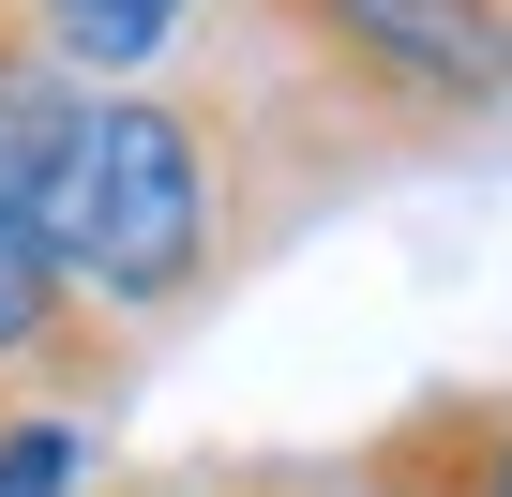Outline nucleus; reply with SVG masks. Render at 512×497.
<instances>
[{
    "label": "nucleus",
    "mask_w": 512,
    "mask_h": 497,
    "mask_svg": "<svg viewBox=\"0 0 512 497\" xmlns=\"http://www.w3.org/2000/svg\"><path fill=\"white\" fill-rule=\"evenodd\" d=\"M16 211L61 257V287L136 347V332L226 302L272 257L302 181H287V151L256 136V106L226 76H136V91H76L61 106V136L16 181Z\"/></svg>",
    "instance_id": "obj_1"
},
{
    "label": "nucleus",
    "mask_w": 512,
    "mask_h": 497,
    "mask_svg": "<svg viewBox=\"0 0 512 497\" xmlns=\"http://www.w3.org/2000/svg\"><path fill=\"white\" fill-rule=\"evenodd\" d=\"M241 106L287 151V181H362L407 151H467L512 106V0H226Z\"/></svg>",
    "instance_id": "obj_2"
},
{
    "label": "nucleus",
    "mask_w": 512,
    "mask_h": 497,
    "mask_svg": "<svg viewBox=\"0 0 512 497\" xmlns=\"http://www.w3.org/2000/svg\"><path fill=\"white\" fill-rule=\"evenodd\" d=\"M121 377H136V347L61 287V257L31 241V211L0 196V407H76V422H106Z\"/></svg>",
    "instance_id": "obj_3"
},
{
    "label": "nucleus",
    "mask_w": 512,
    "mask_h": 497,
    "mask_svg": "<svg viewBox=\"0 0 512 497\" xmlns=\"http://www.w3.org/2000/svg\"><path fill=\"white\" fill-rule=\"evenodd\" d=\"M181 16L196 0H31V46L61 61V91H136L181 61Z\"/></svg>",
    "instance_id": "obj_4"
},
{
    "label": "nucleus",
    "mask_w": 512,
    "mask_h": 497,
    "mask_svg": "<svg viewBox=\"0 0 512 497\" xmlns=\"http://www.w3.org/2000/svg\"><path fill=\"white\" fill-rule=\"evenodd\" d=\"M302 497H467V392H422V407L377 422L362 452L302 467Z\"/></svg>",
    "instance_id": "obj_5"
},
{
    "label": "nucleus",
    "mask_w": 512,
    "mask_h": 497,
    "mask_svg": "<svg viewBox=\"0 0 512 497\" xmlns=\"http://www.w3.org/2000/svg\"><path fill=\"white\" fill-rule=\"evenodd\" d=\"M61 61L31 46V0H0V196H16L31 166H46V136H61Z\"/></svg>",
    "instance_id": "obj_6"
},
{
    "label": "nucleus",
    "mask_w": 512,
    "mask_h": 497,
    "mask_svg": "<svg viewBox=\"0 0 512 497\" xmlns=\"http://www.w3.org/2000/svg\"><path fill=\"white\" fill-rule=\"evenodd\" d=\"M467 497H512V392H467Z\"/></svg>",
    "instance_id": "obj_7"
},
{
    "label": "nucleus",
    "mask_w": 512,
    "mask_h": 497,
    "mask_svg": "<svg viewBox=\"0 0 512 497\" xmlns=\"http://www.w3.org/2000/svg\"><path fill=\"white\" fill-rule=\"evenodd\" d=\"M91 497H211V467H121V482H91Z\"/></svg>",
    "instance_id": "obj_8"
},
{
    "label": "nucleus",
    "mask_w": 512,
    "mask_h": 497,
    "mask_svg": "<svg viewBox=\"0 0 512 497\" xmlns=\"http://www.w3.org/2000/svg\"><path fill=\"white\" fill-rule=\"evenodd\" d=\"M211 497H302V467H211Z\"/></svg>",
    "instance_id": "obj_9"
}]
</instances>
